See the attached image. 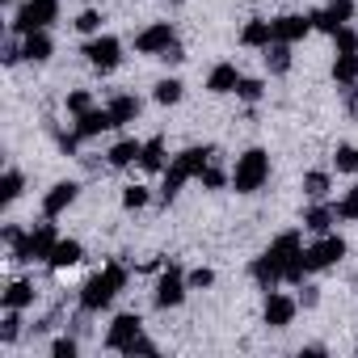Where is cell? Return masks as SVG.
<instances>
[{
  "label": "cell",
  "instance_id": "277c9868",
  "mask_svg": "<svg viewBox=\"0 0 358 358\" xmlns=\"http://www.w3.org/2000/svg\"><path fill=\"white\" fill-rule=\"evenodd\" d=\"M186 291H190V282H186V270L177 266V262H164V270H160V278H156V287H152V299H156V308H182V299H186Z\"/></svg>",
  "mask_w": 358,
  "mask_h": 358
},
{
  "label": "cell",
  "instance_id": "e0dca14e",
  "mask_svg": "<svg viewBox=\"0 0 358 358\" xmlns=\"http://www.w3.org/2000/svg\"><path fill=\"white\" fill-rule=\"evenodd\" d=\"M249 274H253V282L262 287V291H274L278 282H282V266L270 257V249L262 253V257H253V266H249Z\"/></svg>",
  "mask_w": 358,
  "mask_h": 358
},
{
  "label": "cell",
  "instance_id": "5bb4252c",
  "mask_svg": "<svg viewBox=\"0 0 358 358\" xmlns=\"http://www.w3.org/2000/svg\"><path fill=\"white\" fill-rule=\"evenodd\" d=\"M114 127H118V122H114V114H110L106 106H101V110L93 106L89 114L76 118V135H80V139H97V135H106V131H114Z\"/></svg>",
  "mask_w": 358,
  "mask_h": 358
},
{
  "label": "cell",
  "instance_id": "d6986e66",
  "mask_svg": "<svg viewBox=\"0 0 358 358\" xmlns=\"http://www.w3.org/2000/svg\"><path fill=\"white\" fill-rule=\"evenodd\" d=\"M106 110L114 114V122H118V127H127V122H135V118L143 114V101H139L135 93H114V97L106 101Z\"/></svg>",
  "mask_w": 358,
  "mask_h": 358
},
{
  "label": "cell",
  "instance_id": "8d00e7d4",
  "mask_svg": "<svg viewBox=\"0 0 358 358\" xmlns=\"http://www.w3.org/2000/svg\"><path fill=\"white\" fill-rule=\"evenodd\" d=\"M236 97H241V101H249V106H253V101H262V97H266V80H257V76H241Z\"/></svg>",
  "mask_w": 358,
  "mask_h": 358
},
{
  "label": "cell",
  "instance_id": "44dd1931",
  "mask_svg": "<svg viewBox=\"0 0 358 358\" xmlns=\"http://www.w3.org/2000/svg\"><path fill=\"white\" fill-rule=\"evenodd\" d=\"M34 282H26V278H17V282H9L5 287V295H0V308H17V312H26V308H34Z\"/></svg>",
  "mask_w": 358,
  "mask_h": 358
},
{
  "label": "cell",
  "instance_id": "4fadbf2b",
  "mask_svg": "<svg viewBox=\"0 0 358 358\" xmlns=\"http://www.w3.org/2000/svg\"><path fill=\"white\" fill-rule=\"evenodd\" d=\"M312 34V17L308 13H282V17H274V38L278 43H299V38H308Z\"/></svg>",
  "mask_w": 358,
  "mask_h": 358
},
{
  "label": "cell",
  "instance_id": "4316f807",
  "mask_svg": "<svg viewBox=\"0 0 358 358\" xmlns=\"http://www.w3.org/2000/svg\"><path fill=\"white\" fill-rule=\"evenodd\" d=\"M333 80L345 89V85H358V51H337L333 59Z\"/></svg>",
  "mask_w": 358,
  "mask_h": 358
},
{
  "label": "cell",
  "instance_id": "3957f363",
  "mask_svg": "<svg viewBox=\"0 0 358 358\" xmlns=\"http://www.w3.org/2000/svg\"><path fill=\"white\" fill-rule=\"evenodd\" d=\"M270 182V152L266 148H249L236 156L232 164V190L236 194H257Z\"/></svg>",
  "mask_w": 358,
  "mask_h": 358
},
{
  "label": "cell",
  "instance_id": "7402d4cb",
  "mask_svg": "<svg viewBox=\"0 0 358 358\" xmlns=\"http://www.w3.org/2000/svg\"><path fill=\"white\" fill-rule=\"evenodd\" d=\"M139 156H143V143H139V139H118V143L106 152L110 169H131V164H139Z\"/></svg>",
  "mask_w": 358,
  "mask_h": 358
},
{
  "label": "cell",
  "instance_id": "74e56055",
  "mask_svg": "<svg viewBox=\"0 0 358 358\" xmlns=\"http://www.w3.org/2000/svg\"><path fill=\"white\" fill-rule=\"evenodd\" d=\"M148 203H152V190H148V186H127V190H122V207H127V211H143Z\"/></svg>",
  "mask_w": 358,
  "mask_h": 358
},
{
  "label": "cell",
  "instance_id": "52a82bcc",
  "mask_svg": "<svg viewBox=\"0 0 358 358\" xmlns=\"http://www.w3.org/2000/svg\"><path fill=\"white\" fill-rule=\"evenodd\" d=\"M354 13H358L354 0H329V5L312 9L308 17H312V30H320V34H329V38H333L341 26H350V22H354Z\"/></svg>",
  "mask_w": 358,
  "mask_h": 358
},
{
  "label": "cell",
  "instance_id": "b9f144b4",
  "mask_svg": "<svg viewBox=\"0 0 358 358\" xmlns=\"http://www.w3.org/2000/svg\"><path fill=\"white\" fill-rule=\"evenodd\" d=\"M333 47H337V51H358V30H354V26H341V30L333 34Z\"/></svg>",
  "mask_w": 358,
  "mask_h": 358
},
{
  "label": "cell",
  "instance_id": "ab89813d",
  "mask_svg": "<svg viewBox=\"0 0 358 358\" xmlns=\"http://www.w3.org/2000/svg\"><path fill=\"white\" fill-rule=\"evenodd\" d=\"M186 282H190V291H207V287H215V270L211 266H194L186 274Z\"/></svg>",
  "mask_w": 358,
  "mask_h": 358
},
{
  "label": "cell",
  "instance_id": "1f68e13d",
  "mask_svg": "<svg viewBox=\"0 0 358 358\" xmlns=\"http://www.w3.org/2000/svg\"><path fill=\"white\" fill-rule=\"evenodd\" d=\"M333 169L337 173H358V148L354 143H337V152H333Z\"/></svg>",
  "mask_w": 358,
  "mask_h": 358
},
{
  "label": "cell",
  "instance_id": "603a6c76",
  "mask_svg": "<svg viewBox=\"0 0 358 358\" xmlns=\"http://www.w3.org/2000/svg\"><path fill=\"white\" fill-rule=\"evenodd\" d=\"M22 47H26V59H30V64H47V59H51V51H55V43H51V34H47V30L22 34Z\"/></svg>",
  "mask_w": 358,
  "mask_h": 358
},
{
  "label": "cell",
  "instance_id": "7a4b0ae2",
  "mask_svg": "<svg viewBox=\"0 0 358 358\" xmlns=\"http://www.w3.org/2000/svg\"><path fill=\"white\" fill-rule=\"evenodd\" d=\"M131 282V270L114 257V262H106L93 278H85V287H80V312H106L110 303H114V295L122 291Z\"/></svg>",
  "mask_w": 358,
  "mask_h": 358
},
{
  "label": "cell",
  "instance_id": "8992f818",
  "mask_svg": "<svg viewBox=\"0 0 358 358\" xmlns=\"http://www.w3.org/2000/svg\"><path fill=\"white\" fill-rule=\"evenodd\" d=\"M139 337H143V316H139V312H118V316L110 320V329H106V350L127 354Z\"/></svg>",
  "mask_w": 358,
  "mask_h": 358
},
{
  "label": "cell",
  "instance_id": "f546056e",
  "mask_svg": "<svg viewBox=\"0 0 358 358\" xmlns=\"http://www.w3.org/2000/svg\"><path fill=\"white\" fill-rule=\"evenodd\" d=\"M182 93H186V85L177 80V76H164V80H156V89H152L156 106H177V101H182Z\"/></svg>",
  "mask_w": 358,
  "mask_h": 358
},
{
  "label": "cell",
  "instance_id": "f1b7e54d",
  "mask_svg": "<svg viewBox=\"0 0 358 358\" xmlns=\"http://www.w3.org/2000/svg\"><path fill=\"white\" fill-rule=\"evenodd\" d=\"M329 190H333V177H329L324 169H312V173H303V194H308L312 203L329 199Z\"/></svg>",
  "mask_w": 358,
  "mask_h": 358
},
{
  "label": "cell",
  "instance_id": "f35d334b",
  "mask_svg": "<svg viewBox=\"0 0 358 358\" xmlns=\"http://www.w3.org/2000/svg\"><path fill=\"white\" fill-rule=\"evenodd\" d=\"M26 59V47H22V34L17 38H5V47H0V64L5 68H17Z\"/></svg>",
  "mask_w": 358,
  "mask_h": 358
},
{
  "label": "cell",
  "instance_id": "c3c4849f",
  "mask_svg": "<svg viewBox=\"0 0 358 358\" xmlns=\"http://www.w3.org/2000/svg\"><path fill=\"white\" fill-rule=\"evenodd\" d=\"M0 236H5V245H13V241H17V236H22V228H17V224H9V228H5V232H0Z\"/></svg>",
  "mask_w": 358,
  "mask_h": 358
},
{
  "label": "cell",
  "instance_id": "7c38bea8",
  "mask_svg": "<svg viewBox=\"0 0 358 358\" xmlns=\"http://www.w3.org/2000/svg\"><path fill=\"white\" fill-rule=\"evenodd\" d=\"M76 194H80L76 182H55V186L43 194V215H47V220H59V215L76 203Z\"/></svg>",
  "mask_w": 358,
  "mask_h": 358
},
{
  "label": "cell",
  "instance_id": "7dc6e473",
  "mask_svg": "<svg viewBox=\"0 0 358 358\" xmlns=\"http://www.w3.org/2000/svg\"><path fill=\"white\" fill-rule=\"evenodd\" d=\"M127 354H131V358H135V354H156V341H148V337H139V341H135V345H131Z\"/></svg>",
  "mask_w": 358,
  "mask_h": 358
},
{
  "label": "cell",
  "instance_id": "d4e9b609",
  "mask_svg": "<svg viewBox=\"0 0 358 358\" xmlns=\"http://www.w3.org/2000/svg\"><path fill=\"white\" fill-rule=\"evenodd\" d=\"M139 169H143V173H164V169H169V160H164V135H152V139H143Z\"/></svg>",
  "mask_w": 358,
  "mask_h": 358
},
{
  "label": "cell",
  "instance_id": "d590c367",
  "mask_svg": "<svg viewBox=\"0 0 358 358\" xmlns=\"http://www.w3.org/2000/svg\"><path fill=\"white\" fill-rule=\"evenodd\" d=\"M64 110H68L72 118H80V114H89V110H93V93H89V89H72V93L64 97Z\"/></svg>",
  "mask_w": 358,
  "mask_h": 358
},
{
  "label": "cell",
  "instance_id": "8fae6325",
  "mask_svg": "<svg viewBox=\"0 0 358 358\" xmlns=\"http://www.w3.org/2000/svg\"><path fill=\"white\" fill-rule=\"evenodd\" d=\"M299 312V299L295 295H282V291H266V308H262V320L270 329H287Z\"/></svg>",
  "mask_w": 358,
  "mask_h": 358
},
{
  "label": "cell",
  "instance_id": "cb8c5ba5",
  "mask_svg": "<svg viewBox=\"0 0 358 358\" xmlns=\"http://www.w3.org/2000/svg\"><path fill=\"white\" fill-rule=\"evenodd\" d=\"M236 85H241V72H236V64H215L211 68V76H207V89L211 93H236Z\"/></svg>",
  "mask_w": 358,
  "mask_h": 358
},
{
  "label": "cell",
  "instance_id": "4dcf8cb0",
  "mask_svg": "<svg viewBox=\"0 0 358 358\" xmlns=\"http://www.w3.org/2000/svg\"><path fill=\"white\" fill-rule=\"evenodd\" d=\"M17 337H22V312L5 308V320H0V345H13Z\"/></svg>",
  "mask_w": 358,
  "mask_h": 358
},
{
  "label": "cell",
  "instance_id": "ffe728a7",
  "mask_svg": "<svg viewBox=\"0 0 358 358\" xmlns=\"http://www.w3.org/2000/svg\"><path fill=\"white\" fill-rule=\"evenodd\" d=\"M333 224H337V211L320 199V203H312L308 211H303V228L308 232H316V236H324V232H333Z\"/></svg>",
  "mask_w": 358,
  "mask_h": 358
},
{
  "label": "cell",
  "instance_id": "5b68a950",
  "mask_svg": "<svg viewBox=\"0 0 358 358\" xmlns=\"http://www.w3.org/2000/svg\"><path fill=\"white\" fill-rule=\"evenodd\" d=\"M59 22V0H26L13 17V34H34V30H51Z\"/></svg>",
  "mask_w": 358,
  "mask_h": 358
},
{
  "label": "cell",
  "instance_id": "9c48e42d",
  "mask_svg": "<svg viewBox=\"0 0 358 358\" xmlns=\"http://www.w3.org/2000/svg\"><path fill=\"white\" fill-rule=\"evenodd\" d=\"M303 257H308L312 274H316V270H329V266H337V262L345 257V241H341L337 232H324V236H316V245L303 249Z\"/></svg>",
  "mask_w": 358,
  "mask_h": 358
},
{
  "label": "cell",
  "instance_id": "484cf974",
  "mask_svg": "<svg viewBox=\"0 0 358 358\" xmlns=\"http://www.w3.org/2000/svg\"><path fill=\"white\" fill-rule=\"evenodd\" d=\"M262 59H266L270 76H287V72H291V43H278V38H274V43L266 47Z\"/></svg>",
  "mask_w": 358,
  "mask_h": 358
},
{
  "label": "cell",
  "instance_id": "7bdbcfd3",
  "mask_svg": "<svg viewBox=\"0 0 358 358\" xmlns=\"http://www.w3.org/2000/svg\"><path fill=\"white\" fill-rule=\"evenodd\" d=\"M55 143H59V152L76 156V148H80V135H76V131H59V135H55Z\"/></svg>",
  "mask_w": 358,
  "mask_h": 358
},
{
  "label": "cell",
  "instance_id": "ba28073f",
  "mask_svg": "<svg viewBox=\"0 0 358 358\" xmlns=\"http://www.w3.org/2000/svg\"><path fill=\"white\" fill-rule=\"evenodd\" d=\"M97 72H114L118 64H122V43L114 38V34H93L89 43H85V51H80Z\"/></svg>",
  "mask_w": 358,
  "mask_h": 358
},
{
  "label": "cell",
  "instance_id": "836d02e7",
  "mask_svg": "<svg viewBox=\"0 0 358 358\" xmlns=\"http://www.w3.org/2000/svg\"><path fill=\"white\" fill-rule=\"evenodd\" d=\"M199 182H203V190H224V186H232V173H224L215 160L199 173Z\"/></svg>",
  "mask_w": 358,
  "mask_h": 358
},
{
  "label": "cell",
  "instance_id": "e575fe53",
  "mask_svg": "<svg viewBox=\"0 0 358 358\" xmlns=\"http://www.w3.org/2000/svg\"><path fill=\"white\" fill-rule=\"evenodd\" d=\"M101 22H106V17H101L97 9H80L72 26H76V34H85V38H93V34H101Z\"/></svg>",
  "mask_w": 358,
  "mask_h": 358
},
{
  "label": "cell",
  "instance_id": "83f0119b",
  "mask_svg": "<svg viewBox=\"0 0 358 358\" xmlns=\"http://www.w3.org/2000/svg\"><path fill=\"white\" fill-rule=\"evenodd\" d=\"M22 190H26V173H22L17 164H9V169H5V182H0V203H5V207L17 203Z\"/></svg>",
  "mask_w": 358,
  "mask_h": 358
},
{
  "label": "cell",
  "instance_id": "9a60e30c",
  "mask_svg": "<svg viewBox=\"0 0 358 358\" xmlns=\"http://www.w3.org/2000/svg\"><path fill=\"white\" fill-rule=\"evenodd\" d=\"M55 245H59V228H55V220H47V215H43V224H34V232H30V249H34V262H47Z\"/></svg>",
  "mask_w": 358,
  "mask_h": 358
},
{
  "label": "cell",
  "instance_id": "681fc988",
  "mask_svg": "<svg viewBox=\"0 0 358 358\" xmlns=\"http://www.w3.org/2000/svg\"><path fill=\"white\" fill-rule=\"evenodd\" d=\"M169 5H186V0H169Z\"/></svg>",
  "mask_w": 358,
  "mask_h": 358
},
{
  "label": "cell",
  "instance_id": "6da1fadb",
  "mask_svg": "<svg viewBox=\"0 0 358 358\" xmlns=\"http://www.w3.org/2000/svg\"><path fill=\"white\" fill-rule=\"evenodd\" d=\"M211 160H215V148H211V143H203V148L194 143V148H186V152H177V156H173V164L160 173V199H164V203H173L177 194H182V186H186V182H194V177H199Z\"/></svg>",
  "mask_w": 358,
  "mask_h": 358
},
{
  "label": "cell",
  "instance_id": "ac0fdd59",
  "mask_svg": "<svg viewBox=\"0 0 358 358\" xmlns=\"http://www.w3.org/2000/svg\"><path fill=\"white\" fill-rule=\"evenodd\" d=\"M270 43H274V22H266V17H253V22H245V30H241V47L266 51Z\"/></svg>",
  "mask_w": 358,
  "mask_h": 358
},
{
  "label": "cell",
  "instance_id": "30bf717a",
  "mask_svg": "<svg viewBox=\"0 0 358 358\" xmlns=\"http://www.w3.org/2000/svg\"><path fill=\"white\" fill-rule=\"evenodd\" d=\"M173 43H177V30H173L169 22H156V26H148V30L135 34V51H139V55H152V59H160Z\"/></svg>",
  "mask_w": 358,
  "mask_h": 358
},
{
  "label": "cell",
  "instance_id": "2e32d148",
  "mask_svg": "<svg viewBox=\"0 0 358 358\" xmlns=\"http://www.w3.org/2000/svg\"><path fill=\"white\" fill-rule=\"evenodd\" d=\"M80 262H85V245L72 241V236H59V245H55L51 257H47L51 270H72V266H80Z\"/></svg>",
  "mask_w": 358,
  "mask_h": 358
},
{
  "label": "cell",
  "instance_id": "f6af8a7d",
  "mask_svg": "<svg viewBox=\"0 0 358 358\" xmlns=\"http://www.w3.org/2000/svg\"><path fill=\"white\" fill-rule=\"evenodd\" d=\"M341 97H345V110L358 118V85H345V89H341Z\"/></svg>",
  "mask_w": 358,
  "mask_h": 358
},
{
  "label": "cell",
  "instance_id": "d6a6232c",
  "mask_svg": "<svg viewBox=\"0 0 358 358\" xmlns=\"http://www.w3.org/2000/svg\"><path fill=\"white\" fill-rule=\"evenodd\" d=\"M333 211H337V220H345V224H358V186H350L337 203H333Z\"/></svg>",
  "mask_w": 358,
  "mask_h": 358
},
{
  "label": "cell",
  "instance_id": "ee69618b",
  "mask_svg": "<svg viewBox=\"0 0 358 358\" xmlns=\"http://www.w3.org/2000/svg\"><path fill=\"white\" fill-rule=\"evenodd\" d=\"M299 303H303V308H316V303H320V291H316L312 282H299Z\"/></svg>",
  "mask_w": 358,
  "mask_h": 358
},
{
  "label": "cell",
  "instance_id": "bcb514c9",
  "mask_svg": "<svg viewBox=\"0 0 358 358\" xmlns=\"http://www.w3.org/2000/svg\"><path fill=\"white\" fill-rule=\"evenodd\" d=\"M160 59H164V64H182V59H186V47H182V43H173Z\"/></svg>",
  "mask_w": 358,
  "mask_h": 358
},
{
  "label": "cell",
  "instance_id": "60d3db41",
  "mask_svg": "<svg viewBox=\"0 0 358 358\" xmlns=\"http://www.w3.org/2000/svg\"><path fill=\"white\" fill-rule=\"evenodd\" d=\"M76 354H80L76 337H68V333H64V337H55V341H51V358H76Z\"/></svg>",
  "mask_w": 358,
  "mask_h": 358
}]
</instances>
